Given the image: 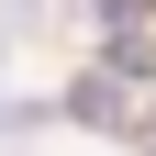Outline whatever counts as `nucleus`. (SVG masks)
<instances>
[{"label":"nucleus","mask_w":156,"mask_h":156,"mask_svg":"<svg viewBox=\"0 0 156 156\" xmlns=\"http://www.w3.org/2000/svg\"><path fill=\"white\" fill-rule=\"evenodd\" d=\"M101 11H112V23H123V11H145V0H101Z\"/></svg>","instance_id":"1"}]
</instances>
